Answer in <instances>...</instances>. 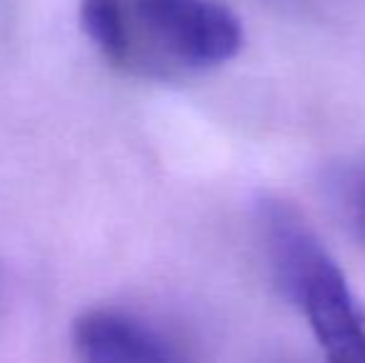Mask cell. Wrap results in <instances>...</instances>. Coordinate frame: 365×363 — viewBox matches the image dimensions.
Listing matches in <instances>:
<instances>
[{"label":"cell","instance_id":"6da1fadb","mask_svg":"<svg viewBox=\"0 0 365 363\" xmlns=\"http://www.w3.org/2000/svg\"><path fill=\"white\" fill-rule=\"evenodd\" d=\"M80 23L107 63L145 80L207 73L244 45L241 20L219 0H82Z\"/></svg>","mask_w":365,"mask_h":363},{"label":"cell","instance_id":"7a4b0ae2","mask_svg":"<svg viewBox=\"0 0 365 363\" xmlns=\"http://www.w3.org/2000/svg\"><path fill=\"white\" fill-rule=\"evenodd\" d=\"M259 222L276 281L306 314L328 363H365V321L358 304L301 212L289 202H271Z\"/></svg>","mask_w":365,"mask_h":363},{"label":"cell","instance_id":"3957f363","mask_svg":"<svg viewBox=\"0 0 365 363\" xmlns=\"http://www.w3.org/2000/svg\"><path fill=\"white\" fill-rule=\"evenodd\" d=\"M77 363H184L179 346L149 321L122 309H90L73 324Z\"/></svg>","mask_w":365,"mask_h":363},{"label":"cell","instance_id":"277c9868","mask_svg":"<svg viewBox=\"0 0 365 363\" xmlns=\"http://www.w3.org/2000/svg\"><path fill=\"white\" fill-rule=\"evenodd\" d=\"M333 199H336L346 227L365 242V162L343 170L333 182Z\"/></svg>","mask_w":365,"mask_h":363}]
</instances>
